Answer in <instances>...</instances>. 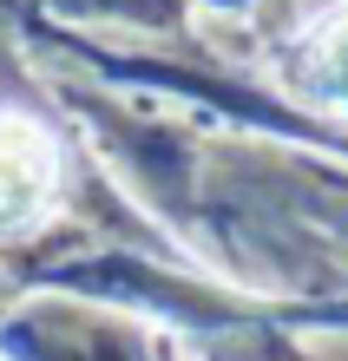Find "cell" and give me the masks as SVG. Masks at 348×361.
Instances as JSON below:
<instances>
[{
	"label": "cell",
	"instance_id": "6da1fadb",
	"mask_svg": "<svg viewBox=\"0 0 348 361\" xmlns=\"http://www.w3.org/2000/svg\"><path fill=\"white\" fill-rule=\"evenodd\" d=\"M59 204V145L33 118H0V237H27Z\"/></svg>",
	"mask_w": 348,
	"mask_h": 361
},
{
	"label": "cell",
	"instance_id": "7a4b0ae2",
	"mask_svg": "<svg viewBox=\"0 0 348 361\" xmlns=\"http://www.w3.org/2000/svg\"><path fill=\"white\" fill-rule=\"evenodd\" d=\"M316 86H322L329 105L348 112V13L335 27H322V39H316Z\"/></svg>",
	"mask_w": 348,
	"mask_h": 361
}]
</instances>
